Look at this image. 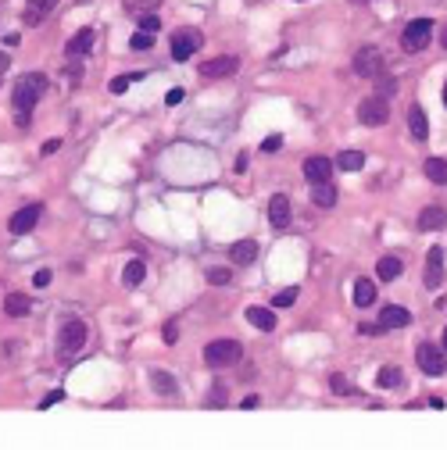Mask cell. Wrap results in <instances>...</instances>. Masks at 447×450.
<instances>
[{
    "label": "cell",
    "mask_w": 447,
    "mask_h": 450,
    "mask_svg": "<svg viewBox=\"0 0 447 450\" xmlns=\"http://www.w3.org/2000/svg\"><path fill=\"white\" fill-rule=\"evenodd\" d=\"M304 179H312V183H326V179H333V161L329 157H304Z\"/></svg>",
    "instance_id": "11"
},
{
    "label": "cell",
    "mask_w": 447,
    "mask_h": 450,
    "mask_svg": "<svg viewBox=\"0 0 447 450\" xmlns=\"http://www.w3.org/2000/svg\"><path fill=\"white\" fill-rule=\"evenodd\" d=\"M401 383H404L401 368H380V375H375V386H380V390H397Z\"/></svg>",
    "instance_id": "24"
},
{
    "label": "cell",
    "mask_w": 447,
    "mask_h": 450,
    "mask_svg": "<svg viewBox=\"0 0 447 450\" xmlns=\"http://www.w3.org/2000/svg\"><path fill=\"white\" fill-rule=\"evenodd\" d=\"M14 125H18V129H29V125H32V111H25V107H14Z\"/></svg>",
    "instance_id": "36"
},
{
    "label": "cell",
    "mask_w": 447,
    "mask_h": 450,
    "mask_svg": "<svg viewBox=\"0 0 447 450\" xmlns=\"http://www.w3.org/2000/svg\"><path fill=\"white\" fill-rule=\"evenodd\" d=\"M237 68H240L237 58H211V61L201 65V76L204 79H222V76H232Z\"/></svg>",
    "instance_id": "13"
},
{
    "label": "cell",
    "mask_w": 447,
    "mask_h": 450,
    "mask_svg": "<svg viewBox=\"0 0 447 450\" xmlns=\"http://www.w3.org/2000/svg\"><path fill=\"white\" fill-rule=\"evenodd\" d=\"M157 25H161V18H157L154 11H147V14H140V29H143V32H157Z\"/></svg>",
    "instance_id": "33"
},
{
    "label": "cell",
    "mask_w": 447,
    "mask_h": 450,
    "mask_svg": "<svg viewBox=\"0 0 447 450\" xmlns=\"http://www.w3.org/2000/svg\"><path fill=\"white\" fill-rule=\"evenodd\" d=\"M444 107H447V86H444Z\"/></svg>",
    "instance_id": "48"
},
{
    "label": "cell",
    "mask_w": 447,
    "mask_h": 450,
    "mask_svg": "<svg viewBox=\"0 0 447 450\" xmlns=\"http://www.w3.org/2000/svg\"><path fill=\"white\" fill-rule=\"evenodd\" d=\"M89 47H94V29H79V32L65 43V54H68V58H83Z\"/></svg>",
    "instance_id": "16"
},
{
    "label": "cell",
    "mask_w": 447,
    "mask_h": 450,
    "mask_svg": "<svg viewBox=\"0 0 447 450\" xmlns=\"http://www.w3.org/2000/svg\"><path fill=\"white\" fill-rule=\"evenodd\" d=\"M58 150H61V139H47L43 147H40V154H43V157H47V154H58Z\"/></svg>",
    "instance_id": "40"
},
{
    "label": "cell",
    "mask_w": 447,
    "mask_h": 450,
    "mask_svg": "<svg viewBox=\"0 0 447 450\" xmlns=\"http://www.w3.org/2000/svg\"><path fill=\"white\" fill-rule=\"evenodd\" d=\"M440 43H444V50H447V29H444V36H440Z\"/></svg>",
    "instance_id": "47"
},
{
    "label": "cell",
    "mask_w": 447,
    "mask_h": 450,
    "mask_svg": "<svg viewBox=\"0 0 447 450\" xmlns=\"http://www.w3.org/2000/svg\"><path fill=\"white\" fill-rule=\"evenodd\" d=\"M129 86H133V76H118V79H111V93H125Z\"/></svg>",
    "instance_id": "38"
},
{
    "label": "cell",
    "mask_w": 447,
    "mask_h": 450,
    "mask_svg": "<svg viewBox=\"0 0 447 450\" xmlns=\"http://www.w3.org/2000/svg\"><path fill=\"white\" fill-rule=\"evenodd\" d=\"M415 361H419V368H422L426 375H444V368H447L444 347H433V344H419Z\"/></svg>",
    "instance_id": "7"
},
{
    "label": "cell",
    "mask_w": 447,
    "mask_h": 450,
    "mask_svg": "<svg viewBox=\"0 0 447 450\" xmlns=\"http://www.w3.org/2000/svg\"><path fill=\"white\" fill-rule=\"evenodd\" d=\"M8 68V58H4V54H0V71H4Z\"/></svg>",
    "instance_id": "46"
},
{
    "label": "cell",
    "mask_w": 447,
    "mask_h": 450,
    "mask_svg": "<svg viewBox=\"0 0 447 450\" xmlns=\"http://www.w3.org/2000/svg\"><path fill=\"white\" fill-rule=\"evenodd\" d=\"M32 286H50V272H47V268H43V272H36V275H32Z\"/></svg>",
    "instance_id": "42"
},
{
    "label": "cell",
    "mask_w": 447,
    "mask_h": 450,
    "mask_svg": "<svg viewBox=\"0 0 447 450\" xmlns=\"http://www.w3.org/2000/svg\"><path fill=\"white\" fill-rule=\"evenodd\" d=\"M365 165V154L362 150H344V154H336V168H344V172H358Z\"/></svg>",
    "instance_id": "27"
},
{
    "label": "cell",
    "mask_w": 447,
    "mask_h": 450,
    "mask_svg": "<svg viewBox=\"0 0 447 450\" xmlns=\"http://www.w3.org/2000/svg\"><path fill=\"white\" fill-rule=\"evenodd\" d=\"M372 300H375V286H372V279H358V282H354V304H358V308H369Z\"/></svg>",
    "instance_id": "23"
},
{
    "label": "cell",
    "mask_w": 447,
    "mask_h": 450,
    "mask_svg": "<svg viewBox=\"0 0 447 450\" xmlns=\"http://www.w3.org/2000/svg\"><path fill=\"white\" fill-rule=\"evenodd\" d=\"M183 93H186V89H183V86H175V89H168V104H179V100H183Z\"/></svg>",
    "instance_id": "43"
},
{
    "label": "cell",
    "mask_w": 447,
    "mask_h": 450,
    "mask_svg": "<svg viewBox=\"0 0 447 450\" xmlns=\"http://www.w3.org/2000/svg\"><path fill=\"white\" fill-rule=\"evenodd\" d=\"M175 336H179V329H175V326H168V329H165V339H168V344H175Z\"/></svg>",
    "instance_id": "44"
},
{
    "label": "cell",
    "mask_w": 447,
    "mask_h": 450,
    "mask_svg": "<svg viewBox=\"0 0 447 450\" xmlns=\"http://www.w3.org/2000/svg\"><path fill=\"white\" fill-rule=\"evenodd\" d=\"M393 93H397V82L386 79V76H380V82H375V97H380V100H390Z\"/></svg>",
    "instance_id": "30"
},
{
    "label": "cell",
    "mask_w": 447,
    "mask_h": 450,
    "mask_svg": "<svg viewBox=\"0 0 447 450\" xmlns=\"http://www.w3.org/2000/svg\"><path fill=\"white\" fill-rule=\"evenodd\" d=\"M429 40H433V22H429V18H415V22H408L404 32H401V47H404L408 54L426 50Z\"/></svg>",
    "instance_id": "2"
},
{
    "label": "cell",
    "mask_w": 447,
    "mask_h": 450,
    "mask_svg": "<svg viewBox=\"0 0 447 450\" xmlns=\"http://www.w3.org/2000/svg\"><path fill=\"white\" fill-rule=\"evenodd\" d=\"M151 47H154V36L140 29V32L133 36V50H151Z\"/></svg>",
    "instance_id": "34"
},
{
    "label": "cell",
    "mask_w": 447,
    "mask_h": 450,
    "mask_svg": "<svg viewBox=\"0 0 447 450\" xmlns=\"http://www.w3.org/2000/svg\"><path fill=\"white\" fill-rule=\"evenodd\" d=\"M315 190H312V201L318 204V207H333L336 204V186L329 183V179H326V183H312Z\"/></svg>",
    "instance_id": "21"
},
{
    "label": "cell",
    "mask_w": 447,
    "mask_h": 450,
    "mask_svg": "<svg viewBox=\"0 0 447 450\" xmlns=\"http://www.w3.org/2000/svg\"><path fill=\"white\" fill-rule=\"evenodd\" d=\"M247 322L254 329L261 333H272L276 329V311H268V308H247Z\"/></svg>",
    "instance_id": "19"
},
{
    "label": "cell",
    "mask_w": 447,
    "mask_h": 450,
    "mask_svg": "<svg viewBox=\"0 0 447 450\" xmlns=\"http://www.w3.org/2000/svg\"><path fill=\"white\" fill-rule=\"evenodd\" d=\"M47 93V76H40V71H29V76H22L14 82V107H25V111H32L36 104H40V97Z\"/></svg>",
    "instance_id": "1"
},
{
    "label": "cell",
    "mask_w": 447,
    "mask_h": 450,
    "mask_svg": "<svg viewBox=\"0 0 447 450\" xmlns=\"http://www.w3.org/2000/svg\"><path fill=\"white\" fill-rule=\"evenodd\" d=\"M83 344H86V322L83 318H68L61 326V333H58V350L65 357H72L76 350H83Z\"/></svg>",
    "instance_id": "4"
},
{
    "label": "cell",
    "mask_w": 447,
    "mask_h": 450,
    "mask_svg": "<svg viewBox=\"0 0 447 450\" xmlns=\"http://www.w3.org/2000/svg\"><path fill=\"white\" fill-rule=\"evenodd\" d=\"M279 147H283V136H279V133H276V136H268V139L261 143V150H265V154H276Z\"/></svg>",
    "instance_id": "39"
},
{
    "label": "cell",
    "mask_w": 447,
    "mask_h": 450,
    "mask_svg": "<svg viewBox=\"0 0 447 450\" xmlns=\"http://www.w3.org/2000/svg\"><path fill=\"white\" fill-rule=\"evenodd\" d=\"M232 275H229V268H211V272H208V282L211 286H226Z\"/></svg>",
    "instance_id": "35"
},
{
    "label": "cell",
    "mask_w": 447,
    "mask_h": 450,
    "mask_svg": "<svg viewBox=\"0 0 447 450\" xmlns=\"http://www.w3.org/2000/svg\"><path fill=\"white\" fill-rule=\"evenodd\" d=\"M129 4V11H151V8H157L161 0H125Z\"/></svg>",
    "instance_id": "37"
},
{
    "label": "cell",
    "mask_w": 447,
    "mask_h": 450,
    "mask_svg": "<svg viewBox=\"0 0 447 450\" xmlns=\"http://www.w3.org/2000/svg\"><path fill=\"white\" fill-rule=\"evenodd\" d=\"M29 308H32V304H29V297H25V293H11V297L4 300V311H8L11 318H22V315H29Z\"/></svg>",
    "instance_id": "26"
},
{
    "label": "cell",
    "mask_w": 447,
    "mask_h": 450,
    "mask_svg": "<svg viewBox=\"0 0 447 450\" xmlns=\"http://www.w3.org/2000/svg\"><path fill=\"white\" fill-rule=\"evenodd\" d=\"M294 300H297V286H286L283 293H276V308H290Z\"/></svg>",
    "instance_id": "32"
},
{
    "label": "cell",
    "mask_w": 447,
    "mask_h": 450,
    "mask_svg": "<svg viewBox=\"0 0 447 450\" xmlns=\"http://www.w3.org/2000/svg\"><path fill=\"white\" fill-rule=\"evenodd\" d=\"M329 390L336 393V397H351V393H354V390H351V383L344 379V375H333V379H329Z\"/></svg>",
    "instance_id": "31"
},
{
    "label": "cell",
    "mask_w": 447,
    "mask_h": 450,
    "mask_svg": "<svg viewBox=\"0 0 447 450\" xmlns=\"http://www.w3.org/2000/svg\"><path fill=\"white\" fill-rule=\"evenodd\" d=\"M401 268H404V265H401V258H390V254H386V258H380L375 272H380V279H383V282H390V279H397V275H401Z\"/></svg>",
    "instance_id": "25"
},
{
    "label": "cell",
    "mask_w": 447,
    "mask_h": 450,
    "mask_svg": "<svg viewBox=\"0 0 447 450\" xmlns=\"http://www.w3.org/2000/svg\"><path fill=\"white\" fill-rule=\"evenodd\" d=\"M383 65L386 61H383V54L375 50V47H362V50L354 54V71L362 79H380L383 76Z\"/></svg>",
    "instance_id": "6"
},
{
    "label": "cell",
    "mask_w": 447,
    "mask_h": 450,
    "mask_svg": "<svg viewBox=\"0 0 447 450\" xmlns=\"http://www.w3.org/2000/svg\"><path fill=\"white\" fill-rule=\"evenodd\" d=\"M390 118V111H386V100H380V97H369V100H362L358 104V122L362 125H369V129H380V125Z\"/></svg>",
    "instance_id": "8"
},
{
    "label": "cell",
    "mask_w": 447,
    "mask_h": 450,
    "mask_svg": "<svg viewBox=\"0 0 447 450\" xmlns=\"http://www.w3.org/2000/svg\"><path fill=\"white\" fill-rule=\"evenodd\" d=\"M65 401V393L61 390H54V393H47V397H43V407H50V404H61Z\"/></svg>",
    "instance_id": "41"
},
{
    "label": "cell",
    "mask_w": 447,
    "mask_h": 450,
    "mask_svg": "<svg viewBox=\"0 0 447 450\" xmlns=\"http://www.w3.org/2000/svg\"><path fill=\"white\" fill-rule=\"evenodd\" d=\"M151 379H154V390H157V393H165V397H172V393H175V383H172L168 372H154Z\"/></svg>",
    "instance_id": "29"
},
{
    "label": "cell",
    "mask_w": 447,
    "mask_h": 450,
    "mask_svg": "<svg viewBox=\"0 0 447 450\" xmlns=\"http://www.w3.org/2000/svg\"><path fill=\"white\" fill-rule=\"evenodd\" d=\"M440 347L447 350V329H444V336H440Z\"/></svg>",
    "instance_id": "45"
},
{
    "label": "cell",
    "mask_w": 447,
    "mask_h": 450,
    "mask_svg": "<svg viewBox=\"0 0 447 450\" xmlns=\"http://www.w3.org/2000/svg\"><path fill=\"white\" fill-rule=\"evenodd\" d=\"M240 354H243V347L237 344V339H215V344L204 347V361L211 368H226V365H237Z\"/></svg>",
    "instance_id": "3"
},
{
    "label": "cell",
    "mask_w": 447,
    "mask_h": 450,
    "mask_svg": "<svg viewBox=\"0 0 447 450\" xmlns=\"http://www.w3.org/2000/svg\"><path fill=\"white\" fill-rule=\"evenodd\" d=\"M36 222H40V204H29V207H22L18 214H11L8 229L14 232V236H25V232L36 229Z\"/></svg>",
    "instance_id": "10"
},
{
    "label": "cell",
    "mask_w": 447,
    "mask_h": 450,
    "mask_svg": "<svg viewBox=\"0 0 447 450\" xmlns=\"http://www.w3.org/2000/svg\"><path fill=\"white\" fill-rule=\"evenodd\" d=\"M426 179L437 186H447V161L444 157H429L426 161Z\"/></svg>",
    "instance_id": "22"
},
{
    "label": "cell",
    "mask_w": 447,
    "mask_h": 450,
    "mask_svg": "<svg viewBox=\"0 0 447 450\" xmlns=\"http://www.w3.org/2000/svg\"><path fill=\"white\" fill-rule=\"evenodd\" d=\"M408 322H411V315L404 308H397V304H390V308H383V315H380V329H404Z\"/></svg>",
    "instance_id": "15"
},
{
    "label": "cell",
    "mask_w": 447,
    "mask_h": 450,
    "mask_svg": "<svg viewBox=\"0 0 447 450\" xmlns=\"http://www.w3.org/2000/svg\"><path fill=\"white\" fill-rule=\"evenodd\" d=\"M408 129H411V136H415V139H426V136H429V118H426V111H422L419 104L408 107Z\"/></svg>",
    "instance_id": "17"
},
{
    "label": "cell",
    "mask_w": 447,
    "mask_h": 450,
    "mask_svg": "<svg viewBox=\"0 0 447 450\" xmlns=\"http://www.w3.org/2000/svg\"><path fill=\"white\" fill-rule=\"evenodd\" d=\"M54 8H58V0H29V8H25V22H29V25L43 22V14H50Z\"/></svg>",
    "instance_id": "20"
},
{
    "label": "cell",
    "mask_w": 447,
    "mask_h": 450,
    "mask_svg": "<svg viewBox=\"0 0 447 450\" xmlns=\"http://www.w3.org/2000/svg\"><path fill=\"white\" fill-rule=\"evenodd\" d=\"M229 258H232V265H250V261L258 258V243H254V240L232 243V247H229Z\"/></svg>",
    "instance_id": "18"
},
{
    "label": "cell",
    "mask_w": 447,
    "mask_h": 450,
    "mask_svg": "<svg viewBox=\"0 0 447 450\" xmlns=\"http://www.w3.org/2000/svg\"><path fill=\"white\" fill-rule=\"evenodd\" d=\"M440 282H444V250L429 247V254H426V290H440Z\"/></svg>",
    "instance_id": "9"
},
{
    "label": "cell",
    "mask_w": 447,
    "mask_h": 450,
    "mask_svg": "<svg viewBox=\"0 0 447 450\" xmlns=\"http://www.w3.org/2000/svg\"><path fill=\"white\" fill-rule=\"evenodd\" d=\"M268 222H272L276 229H286V225H290V196L276 193L272 201H268Z\"/></svg>",
    "instance_id": "12"
},
{
    "label": "cell",
    "mask_w": 447,
    "mask_h": 450,
    "mask_svg": "<svg viewBox=\"0 0 447 450\" xmlns=\"http://www.w3.org/2000/svg\"><path fill=\"white\" fill-rule=\"evenodd\" d=\"M444 225H447V207H440V204L422 207V214H419V229L422 232H433V229H444Z\"/></svg>",
    "instance_id": "14"
},
{
    "label": "cell",
    "mask_w": 447,
    "mask_h": 450,
    "mask_svg": "<svg viewBox=\"0 0 447 450\" xmlns=\"http://www.w3.org/2000/svg\"><path fill=\"white\" fill-rule=\"evenodd\" d=\"M143 272H147V265H143L140 258H133L129 265H125V272H122V282H125V286H140V282H143Z\"/></svg>",
    "instance_id": "28"
},
{
    "label": "cell",
    "mask_w": 447,
    "mask_h": 450,
    "mask_svg": "<svg viewBox=\"0 0 447 450\" xmlns=\"http://www.w3.org/2000/svg\"><path fill=\"white\" fill-rule=\"evenodd\" d=\"M204 43V36L197 29H175L172 32V58L175 61H190V54H197Z\"/></svg>",
    "instance_id": "5"
}]
</instances>
